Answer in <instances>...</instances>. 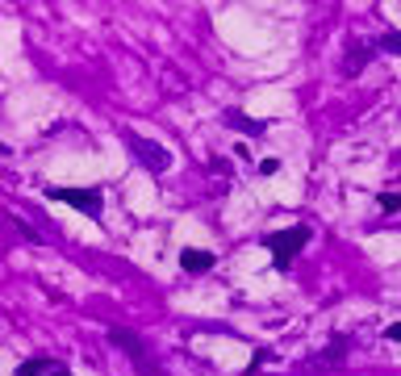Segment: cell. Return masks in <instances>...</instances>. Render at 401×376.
<instances>
[{
  "label": "cell",
  "instance_id": "11",
  "mask_svg": "<svg viewBox=\"0 0 401 376\" xmlns=\"http://www.w3.org/2000/svg\"><path fill=\"white\" fill-rule=\"evenodd\" d=\"M50 376H71V373H50Z\"/></svg>",
  "mask_w": 401,
  "mask_h": 376
},
{
  "label": "cell",
  "instance_id": "1",
  "mask_svg": "<svg viewBox=\"0 0 401 376\" xmlns=\"http://www.w3.org/2000/svg\"><path fill=\"white\" fill-rule=\"evenodd\" d=\"M46 197L50 201H63V205H75L88 218L100 213V188H46Z\"/></svg>",
  "mask_w": 401,
  "mask_h": 376
},
{
  "label": "cell",
  "instance_id": "8",
  "mask_svg": "<svg viewBox=\"0 0 401 376\" xmlns=\"http://www.w3.org/2000/svg\"><path fill=\"white\" fill-rule=\"evenodd\" d=\"M381 209H389V213L401 209V197H398V193H385V197H381Z\"/></svg>",
  "mask_w": 401,
  "mask_h": 376
},
{
  "label": "cell",
  "instance_id": "4",
  "mask_svg": "<svg viewBox=\"0 0 401 376\" xmlns=\"http://www.w3.org/2000/svg\"><path fill=\"white\" fill-rule=\"evenodd\" d=\"M113 343H121V347L130 352V360H138V364H142L146 373H155V364L146 360V343H142L138 335H130V331H113Z\"/></svg>",
  "mask_w": 401,
  "mask_h": 376
},
{
  "label": "cell",
  "instance_id": "6",
  "mask_svg": "<svg viewBox=\"0 0 401 376\" xmlns=\"http://www.w3.org/2000/svg\"><path fill=\"white\" fill-rule=\"evenodd\" d=\"M230 126H243L247 134H259V130H264V126H255V121H247L243 113H234V117H230Z\"/></svg>",
  "mask_w": 401,
  "mask_h": 376
},
{
  "label": "cell",
  "instance_id": "10",
  "mask_svg": "<svg viewBox=\"0 0 401 376\" xmlns=\"http://www.w3.org/2000/svg\"><path fill=\"white\" fill-rule=\"evenodd\" d=\"M389 339H393V343H401V322H393V326H389Z\"/></svg>",
  "mask_w": 401,
  "mask_h": 376
},
{
  "label": "cell",
  "instance_id": "9",
  "mask_svg": "<svg viewBox=\"0 0 401 376\" xmlns=\"http://www.w3.org/2000/svg\"><path fill=\"white\" fill-rule=\"evenodd\" d=\"M381 46H385V50H393V54H401V33H389Z\"/></svg>",
  "mask_w": 401,
  "mask_h": 376
},
{
  "label": "cell",
  "instance_id": "5",
  "mask_svg": "<svg viewBox=\"0 0 401 376\" xmlns=\"http://www.w3.org/2000/svg\"><path fill=\"white\" fill-rule=\"evenodd\" d=\"M180 268H184V272H209V268H213V251L188 247V251H180Z\"/></svg>",
  "mask_w": 401,
  "mask_h": 376
},
{
  "label": "cell",
  "instance_id": "7",
  "mask_svg": "<svg viewBox=\"0 0 401 376\" xmlns=\"http://www.w3.org/2000/svg\"><path fill=\"white\" fill-rule=\"evenodd\" d=\"M33 373H46V360H25L21 364V376H33Z\"/></svg>",
  "mask_w": 401,
  "mask_h": 376
},
{
  "label": "cell",
  "instance_id": "2",
  "mask_svg": "<svg viewBox=\"0 0 401 376\" xmlns=\"http://www.w3.org/2000/svg\"><path fill=\"white\" fill-rule=\"evenodd\" d=\"M305 239H310V230H305V226H293V230L272 234V239H268V247L276 251V264H289V255H293V251H301V247H305Z\"/></svg>",
  "mask_w": 401,
  "mask_h": 376
},
{
  "label": "cell",
  "instance_id": "3",
  "mask_svg": "<svg viewBox=\"0 0 401 376\" xmlns=\"http://www.w3.org/2000/svg\"><path fill=\"white\" fill-rule=\"evenodd\" d=\"M130 146L138 151V159H142L151 172H163V167H167V151H163V146H155V142H146V138H134V134H130Z\"/></svg>",
  "mask_w": 401,
  "mask_h": 376
}]
</instances>
